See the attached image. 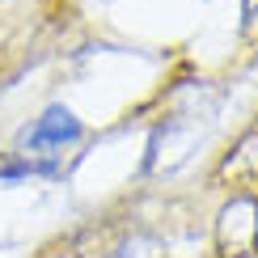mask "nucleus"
<instances>
[{"label": "nucleus", "instance_id": "1", "mask_svg": "<svg viewBox=\"0 0 258 258\" xmlns=\"http://www.w3.org/2000/svg\"><path fill=\"white\" fill-rule=\"evenodd\" d=\"M85 136L81 119L68 110V106H47L42 110V119L30 127L26 136H21V144L30 148V153H42V148H63V144H77Z\"/></svg>", "mask_w": 258, "mask_h": 258}]
</instances>
